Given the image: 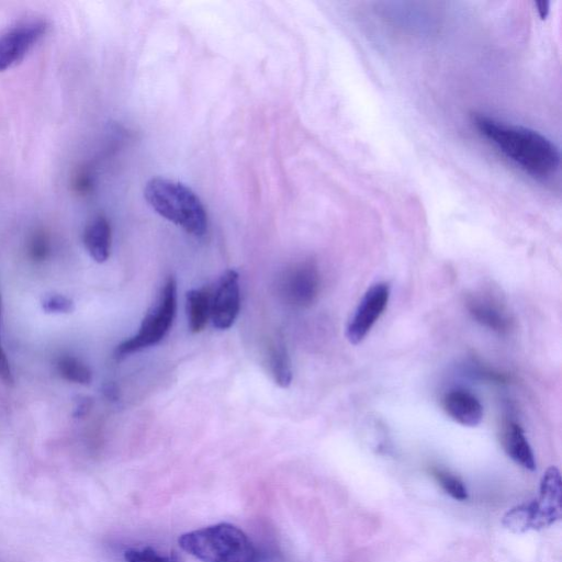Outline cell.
Returning a JSON list of instances; mask_svg holds the SVG:
<instances>
[{"instance_id": "1", "label": "cell", "mask_w": 562, "mask_h": 562, "mask_svg": "<svg viewBox=\"0 0 562 562\" xmlns=\"http://www.w3.org/2000/svg\"><path fill=\"white\" fill-rule=\"evenodd\" d=\"M474 123L482 137L526 173L547 178L559 170V150L542 133L486 116L474 117Z\"/></svg>"}, {"instance_id": "2", "label": "cell", "mask_w": 562, "mask_h": 562, "mask_svg": "<svg viewBox=\"0 0 562 562\" xmlns=\"http://www.w3.org/2000/svg\"><path fill=\"white\" fill-rule=\"evenodd\" d=\"M144 197L156 213L187 233L206 234L207 211L194 191L184 184L156 177L146 184Z\"/></svg>"}, {"instance_id": "3", "label": "cell", "mask_w": 562, "mask_h": 562, "mask_svg": "<svg viewBox=\"0 0 562 562\" xmlns=\"http://www.w3.org/2000/svg\"><path fill=\"white\" fill-rule=\"evenodd\" d=\"M178 543L186 553L204 562H256L258 559L249 536L229 523L184 534Z\"/></svg>"}, {"instance_id": "4", "label": "cell", "mask_w": 562, "mask_h": 562, "mask_svg": "<svg viewBox=\"0 0 562 562\" xmlns=\"http://www.w3.org/2000/svg\"><path fill=\"white\" fill-rule=\"evenodd\" d=\"M561 475L550 467L541 481V493L536 500L523 503L504 515L502 525L514 534L543 530L561 519Z\"/></svg>"}, {"instance_id": "5", "label": "cell", "mask_w": 562, "mask_h": 562, "mask_svg": "<svg viewBox=\"0 0 562 562\" xmlns=\"http://www.w3.org/2000/svg\"><path fill=\"white\" fill-rule=\"evenodd\" d=\"M177 310V284L173 277L166 280L159 297L146 313L138 333L118 345L116 357L122 359L159 344L170 332Z\"/></svg>"}, {"instance_id": "6", "label": "cell", "mask_w": 562, "mask_h": 562, "mask_svg": "<svg viewBox=\"0 0 562 562\" xmlns=\"http://www.w3.org/2000/svg\"><path fill=\"white\" fill-rule=\"evenodd\" d=\"M390 285L378 283L370 287L347 324L346 339L353 345L361 344L387 309Z\"/></svg>"}, {"instance_id": "7", "label": "cell", "mask_w": 562, "mask_h": 562, "mask_svg": "<svg viewBox=\"0 0 562 562\" xmlns=\"http://www.w3.org/2000/svg\"><path fill=\"white\" fill-rule=\"evenodd\" d=\"M321 287L316 264L303 262L288 269L279 283L280 296L297 308H308L316 302Z\"/></svg>"}, {"instance_id": "8", "label": "cell", "mask_w": 562, "mask_h": 562, "mask_svg": "<svg viewBox=\"0 0 562 562\" xmlns=\"http://www.w3.org/2000/svg\"><path fill=\"white\" fill-rule=\"evenodd\" d=\"M241 309L240 276L229 269L220 277L211 297V317L213 327L228 330L238 319Z\"/></svg>"}, {"instance_id": "9", "label": "cell", "mask_w": 562, "mask_h": 562, "mask_svg": "<svg viewBox=\"0 0 562 562\" xmlns=\"http://www.w3.org/2000/svg\"><path fill=\"white\" fill-rule=\"evenodd\" d=\"M47 29L46 21L35 20L19 25L0 36V72L10 69L24 59L46 35Z\"/></svg>"}, {"instance_id": "10", "label": "cell", "mask_w": 562, "mask_h": 562, "mask_svg": "<svg viewBox=\"0 0 562 562\" xmlns=\"http://www.w3.org/2000/svg\"><path fill=\"white\" fill-rule=\"evenodd\" d=\"M467 307L472 318L492 331L508 332L511 328L509 313L496 299L486 295L469 298Z\"/></svg>"}, {"instance_id": "11", "label": "cell", "mask_w": 562, "mask_h": 562, "mask_svg": "<svg viewBox=\"0 0 562 562\" xmlns=\"http://www.w3.org/2000/svg\"><path fill=\"white\" fill-rule=\"evenodd\" d=\"M444 409L460 425L475 427L483 419L481 402L467 390L449 391L444 398Z\"/></svg>"}, {"instance_id": "12", "label": "cell", "mask_w": 562, "mask_h": 562, "mask_svg": "<svg viewBox=\"0 0 562 562\" xmlns=\"http://www.w3.org/2000/svg\"><path fill=\"white\" fill-rule=\"evenodd\" d=\"M502 444L504 451L517 465L526 470L535 471L536 460L533 449L519 424L509 422L504 425Z\"/></svg>"}, {"instance_id": "13", "label": "cell", "mask_w": 562, "mask_h": 562, "mask_svg": "<svg viewBox=\"0 0 562 562\" xmlns=\"http://www.w3.org/2000/svg\"><path fill=\"white\" fill-rule=\"evenodd\" d=\"M84 243L89 255L97 263H105L111 250V227L109 221L99 216L88 224L84 233Z\"/></svg>"}, {"instance_id": "14", "label": "cell", "mask_w": 562, "mask_h": 562, "mask_svg": "<svg viewBox=\"0 0 562 562\" xmlns=\"http://www.w3.org/2000/svg\"><path fill=\"white\" fill-rule=\"evenodd\" d=\"M189 328L199 333L206 328L211 317V296L204 289L190 290L187 294Z\"/></svg>"}, {"instance_id": "15", "label": "cell", "mask_w": 562, "mask_h": 562, "mask_svg": "<svg viewBox=\"0 0 562 562\" xmlns=\"http://www.w3.org/2000/svg\"><path fill=\"white\" fill-rule=\"evenodd\" d=\"M268 364L276 384L288 388L292 381V368L287 347L283 340H276L268 353Z\"/></svg>"}, {"instance_id": "16", "label": "cell", "mask_w": 562, "mask_h": 562, "mask_svg": "<svg viewBox=\"0 0 562 562\" xmlns=\"http://www.w3.org/2000/svg\"><path fill=\"white\" fill-rule=\"evenodd\" d=\"M59 374L74 384L89 385L92 381V372L77 358L65 356L58 363Z\"/></svg>"}, {"instance_id": "17", "label": "cell", "mask_w": 562, "mask_h": 562, "mask_svg": "<svg viewBox=\"0 0 562 562\" xmlns=\"http://www.w3.org/2000/svg\"><path fill=\"white\" fill-rule=\"evenodd\" d=\"M433 475L449 497L456 501H466L468 499V491L462 479L451 474V472L441 469H434Z\"/></svg>"}, {"instance_id": "18", "label": "cell", "mask_w": 562, "mask_h": 562, "mask_svg": "<svg viewBox=\"0 0 562 562\" xmlns=\"http://www.w3.org/2000/svg\"><path fill=\"white\" fill-rule=\"evenodd\" d=\"M127 562H174L171 557L157 553L152 547L129 549L125 553Z\"/></svg>"}, {"instance_id": "19", "label": "cell", "mask_w": 562, "mask_h": 562, "mask_svg": "<svg viewBox=\"0 0 562 562\" xmlns=\"http://www.w3.org/2000/svg\"><path fill=\"white\" fill-rule=\"evenodd\" d=\"M42 308L48 313H71L74 310V302L67 297L54 295L44 298Z\"/></svg>"}, {"instance_id": "20", "label": "cell", "mask_w": 562, "mask_h": 562, "mask_svg": "<svg viewBox=\"0 0 562 562\" xmlns=\"http://www.w3.org/2000/svg\"><path fill=\"white\" fill-rule=\"evenodd\" d=\"M0 316H2V294H0ZM0 381L8 387L14 385V376L4 352L2 341H0Z\"/></svg>"}, {"instance_id": "21", "label": "cell", "mask_w": 562, "mask_h": 562, "mask_svg": "<svg viewBox=\"0 0 562 562\" xmlns=\"http://www.w3.org/2000/svg\"><path fill=\"white\" fill-rule=\"evenodd\" d=\"M48 252H49V247L47 243L44 242L43 240H38L35 243H33L31 253L36 261H43L44 258L47 257Z\"/></svg>"}, {"instance_id": "22", "label": "cell", "mask_w": 562, "mask_h": 562, "mask_svg": "<svg viewBox=\"0 0 562 562\" xmlns=\"http://www.w3.org/2000/svg\"><path fill=\"white\" fill-rule=\"evenodd\" d=\"M92 408V400L88 398H81L77 401L75 411H74V418L81 419L84 418L85 415L91 410Z\"/></svg>"}, {"instance_id": "23", "label": "cell", "mask_w": 562, "mask_h": 562, "mask_svg": "<svg viewBox=\"0 0 562 562\" xmlns=\"http://www.w3.org/2000/svg\"><path fill=\"white\" fill-rule=\"evenodd\" d=\"M104 392L108 399L116 400L118 398V390L115 385H107Z\"/></svg>"}, {"instance_id": "24", "label": "cell", "mask_w": 562, "mask_h": 562, "mask_svg": "<svg viewBox=\"0 0 562 562\" xmlns=\"http://www.w3.org/2000/svg\"><path fill=\"white\" fill-rule=\"evenodd\" d=\"M537 6L539 8L538 9L539 13H541L542 17L543 18L546 17L549 10V4L547 2H542V3H538Z\"/></svg>"}]
</instances>
